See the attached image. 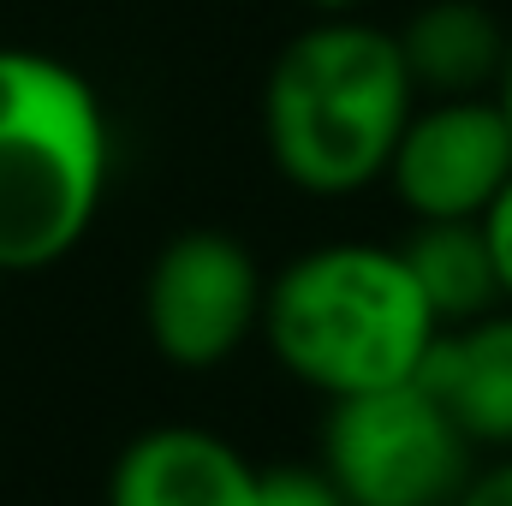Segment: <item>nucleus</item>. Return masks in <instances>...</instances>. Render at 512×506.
<instances>
[{
  "mask_svg": "<svg viewBox=\"0 0 512 506\" xmlns=\"http://www.w3.org/2000/svg\"><path fill=\"white\" fill-rule=\"evenodd\" d=\"M274 364L322 399L376 393L423 370L441 322L423 304L399 245H316L292 256L262 292Z\"/></svg>",
  "mask_w": 512,
  "mask_h": 506,
  "instance_id": "obj_2",
  "label": "nucleus"
},
{
  "mask_svg": "<svg viewBox=\"0 0 512 506\" xmlns=\"http://www.w3.org/2000/svg\"><path fill=\"white\" fill-rule=\"evenodd\" d=\"M453 506H512V447H507V459L471 471L465 489L453 495Z\"/></svg>",
  "mask_w": 512,
  "mask_h": 506,
  "instance_id": "obj_13",
  "label": "nucleus"
},
{
  "mask_svg": "<svg viewBox=\"0 0 512 506\" xmlns=\"http://www.w3.org/2000/svg\"><path fill=\"white\" fill-rule=\"evenodd\" d=\"M417 108V84L393 30L370 18L304 24L262 78V143L304 197H352L387 173V155Z\"/></svg>",
  "mask_w": 512,
  "mask_h": 506,
  "instance_id": "obj_1",
  "label": "nucleus"
},
{
  "mask_svg": "<svg viewBox=\"0 0 512 506\" xmlns=\"http://www.w3.org/2000/svg\"><path fill=\"white\" fill-rule=\"evenodd\" d=\"M262 268L221 227L173 233L143 274V328L173 370H215L262 328Z\"/></svg>",
  "mask_w": 512,
  "mask_h": 506,
  "instance_id": "obj_5",
  "label": "nucleus"
},
{
  "mask_svg": "<svg viewBox=\"0 0 512 506\" xmlns=\"http://www.w3.org/2000/svg\"><path fill=\"white\" fill-rule=\"evenodd\" d=\"M382 179L411 221H483L512 179V126L501 102L417 96Z\"/></svg>",
  "mask_w": 512,
  "mask_h": 506,
  "instance_id": "obj_6",
  "label": "nucleus"
},
{
  "mask_svg": "<svg viewBox=\"0 0 512 506\" xmlns=\"http://www.w3.org/2000/svg\"><path fill=\"white\" fill-rule=\"evenodd\" d=\"M393 42L417 96H489L512 30L489 0H423Z\"/></svg>",
  "mask_w": 512,
  "mask_h": 506,
  "instance_id": "obj_9",
  "label": "nucleus"
},
{
  "mask_svg": "<svg viewBox=\"0 0 512 506\" xmlns=\"http://www.w3.org/2000/svg\"><path fill=\"white\" fill-rule=\"evenodd\" d=\"M304 6H310L316 18H346V12H364L370 0H304Z\"/></svg>",
  "mask_w": 512,
  "mask_h": 506,
  "instance_id": "obj_15",
  "label": "nucleus"
},
{
  "mask_svg": "<svg viewBox=\"0 0 512 506\" xmlns=\"http://www.w3.org/2000/svg\"><path fill=\"white\" fill-rule=\"evenodd\" d=\"M108 506H256V465L215 429L161 423L114 459Z\"/></svg>",
  "mask_w": 512,
  "mask_h": 506,
  "instance_id": "obj_7",
  "label": "nucleus"
},
{
  "mask_svg": "<svg viewBox=\"0 0 512 506\" xmlns=\"http://www.w3.org/2000/svg\"><path fill=\"white\" fill-rule=\"evenodd\" d=\"M471 435L423 381L328 399L322 471L346 506H453L471 477Z\"/></svg>",
  "mask_w": 512,
  "mask_h": 506,
  "instance_id": "obj_4",
  "label": "nucleus"
},
{
  "mask_svg": "<svg viewBox=\"0 0 512 506\" xmlns=\"http://www.w3.org/2000/svg\"><path fill=\"white\" fill-rule=\"evenodd\" d=\"M399 256H405V268H411V280H417V292L441 328L477 322L501 304V280H495L483 221H417L405 233Z\"/></svg>",
  "mask_w": 512,
  "mask_h": 506,
  "instance_id": "obj_10",
  "label": "nucleus"
},
{
  "mask_svg": "<svg viewBox=\"0 0 512 506\" xmlns=\"http://www.w3.org/2000/svg\"><path fill=\"white\" fill-rule=\"evenodd\" d=\"M417 381L447 405L471 447H512V304H495L477 322L441 328L423 352Z\"/></svg>",
  "mask_w": 512,
  "mask_h": 506,
  "instance_id": "obj_8",
  "label": "nucleus"
},
{
  "mask_svg": "<svg viewBox=\"0 0 512 506\" xmlns=\"http://www.w3.org/2000/svg\"><path fill=\"white\" fill-rule=\"evenodd\" d=\"M483 239H489V256H495L501 304H512V179L501 185V197L483 209Z\"/></svg>",
  "mask_w": 512,
  "mask_h": 506,
  "instance_id": "obj_12",
  "label": "nucleus"
},
{
  "mask_svg": "<svg viewBox=\"0 0 512 506\" xmlns=\"http://www.w3.org/2000/svg\"><path fill=\"white\" fill-rule=\"evenodd\" d=\"M495 102H501V114H507V126H512V42H507V60H501V78H495V90H489Z\"/></svg>",
  "mask_w": 512,
  "mask_h": 506,
  "instance_id": "obj_14",
  "label": "nucleus"
},
{
  "mask_svg": "<svg viewBox=\"0 0 512 506\" xmlns=\"http://www.w3.org/2000/svg\"><path fill=\"white\" fill-rule=\"evenodd\" d=\"M108 114L90 78L42 48H0V274L84 245L108 197Z\"/></svg>",
  "mask_w": 512,
  "mask_h": 506,
  "instance_id": "obj_3",
  "label": "nucleus"
},
{
  "mask_svg": "<svg viewBox=\"0 0 512 506\" xmlns=\"http://www.w3.org/2000/svg\"><path fill=\"white\" fill-rule=\"evenodd\" d=\"M256 506H346L322 465H268L256 471Z\"/></svg>",
  "mask_w": 512,
  "mask_h": 506,
  "instance_id": "obj_11",
  "label": "nucleus"
}]
</instances>
